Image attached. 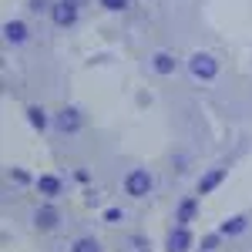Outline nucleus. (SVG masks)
I'll return each mask as SVG.
<instances>
[{"instance_id":"f257e3e1","label":"nucleus","mask_w":252,"mask_h":252,"mask_svg":"<svg viewBox=\"0 0 252 252\" xmlns=\"http://www.w3.org/2000/svg\"><path fill=\"white\" fill-rule=\"evenodd\" d=\"M219 58L215 54H209V51H195L192 58H189V74H192L195 81H215L219 78Z\"/></svg>"},{"instance_id":"f03ea898","label":"nucleus","mask_w":252,"mask_h":252,"mask_svg":"<svg viewBox=\"0 0 252 252\" xmlns=\"http://www.w3.org/2000/svg\"><path fill=\"white\" fill-rule=\"evenodd\" d=\"M121 185H125V195H131V198H148L152 189H155V178H152L148 168H131Z\"/></svg>"},{"instance_id":"7ed1b4c3","label":"nucleus","mask_w":252,"mask_h":252,"mask_svg":"<svg viewBox=\"0 0 252 252\" xmlns=\"http://www.w3.org/2000/svg\"><path fill=\"white\" fill-rule=\"evenodd\" d=\"M78 20H81V3L78 0H54V7H51V24H54V27L71 31Z\"/></svg>"},{"instance_id":"20e7f679","label":"nucleus","mask_w":252,"mask_h":252,"mask_svg":"<svg viewBox=\"0 0 252 252\" xmlns=\"http://www.w3.org/2000/svg\"><path fill=\"white\" fill-rule=\"evenodd\" d=\"M84 128V111L74 104H64L61 111H54V131L58 135H78Z\"/></svg>"},{"instance_id":"39448f33","label":"nucleus","mask_w":252,"mask_h":252,"mask_svg":"<svg viewBox=\"0 0 252 252\" xmlns=\"http://www.w3.org/2000/svg\"><path fill=\"white\" fill-rule=\"evenodd\" d=\"M195 235L189 225H172L168 235H165V252H192Z\"/></svg>"},{"instance_id":"423d86ee","label":"nucleus","mask_w":252,"mask_h":252,"mask_svg":"<svg viewBox=\"0 0 252 252\" xmlns=\"http://www.w3.org/2000/svg\"><path fill=\"white\" fill-rule=\"evenodd\" d=\"M58 225H61V212H58V205L47 198L44 205L34 209V229H40V232H54Z\"/></svg>"},{"instance_id":"0eeeda50","label":"nucleus","mask_w":252,"mask_h":252,"mask_svg":"<svg viewBox=\"0 0 252 252\" xmlns=\"http://www.w3.org/2000/svg\"><path fill=\"white\" fill-rule=\"evenodd\" d=\"M229 178V165H215V168H209V172L198 175V182H195V192L198 195H212L222 182Z\"/></svg>"},{"instance_id":"6e6552de","label":"nucleus","mask_w":252,"mask_h":252,"mask_svg":"<svg viewBox=\"0 0 252 252\" xmlns=\"http://www.w3.org/2000/svg\"><path fill=\"white\" fill-rule=\"evenodd\" d=\"M31 40V27H27V20H3V44H10V47H20V44H27Z\"/></svg>"},{"instance_id":"1a4fd4ad","label":"nucleus","mask_w":252,"mask_h":252,"mask_svg":"<svg viewBox=\"0 0 252 252\" xmlns=\"http://www.w3.org/2000/svg\"><path fill=\"white\" fill-rule=\"evenodd\" d=\"M148 64H152V71H155L158 78H172L175 71H178V58H175L172 51H155L148 58Z\"/></svg>"},{"instance_id":"9d476101","label":"nucleus","mask_w":252,"mask_h":252,"mask_svg":"<svg viewBox=\"0 0 252 252\" xmlns=\"http://www.w3.org/2000/svg\"><path fill=\"white\" fill-rule=\"evenodd\" d=\"M34 189H37V195H44V198H51V202H54V198H61V195H64V178H61V175H37V182H34Z\"/></svg>"},{"instance_id":"9b49d317","label":"nucleus","mask_w":252,"mask_h":252,"mask_svg":"<svg viewBox=\"0 0 252 252\" xmlns=\"http://www.w3.org/2000/svg\"><path fill=\"white\" fill-rule=\"evenodd\" d=\"M24 115H27V121H31V128L40 131V135H44L47 128H54V115H47L40 104H27V108H24Z\"/></svg>"},{"instance_id":"f8f14e48","label":"nucleus","mask_w":252,"mask_h":252,"mask_svg":"<svg viewBox=\"0 0 252 252\" xmlns=\"http://www.w3.org/2000/svg\"><path fill=\"white\" fill-rule=\"evenodd\" d=\"M246 229H249V215H225V219H222V222H219V232L225 235V239H235V235H242L246 232Z\"/></svg>"},{"instance_id":"ddd939ff","label":"nucleus","mask_w":252,"mask_h":252,"mask_svg":"<svg viewBox=\"0 0 252 252\" xmlns=\"http://www.w3.org/2000/svg\"><path fill=\"white\" fill-rule=\"evenodd\" d=\"M195 215H198V198L195 195H185L175 205V225H189V222H195Z\"/></svg>"},{"instance_id":"4468645a","label":"nucleus","mask_w":252,"mask_h":252,"mask_svg":"<svg viewBox=\"0 0 252 252\" xmlns=\"http://www.w3.org/2000/svg\"><path fill=\"white\" fill-rule=\"evenodd\" d=\"M7 178H10L14 185H34V182H37L34 175L27 172V168H20V165H10V168H7Z\"/></svg>"},{"instance_id":"2eb2a0df","label":"nucleus","mask_w":252,"mask_h":252,"mask_svg":"<svg viewBox=\"0 0 252 252\" xmlns=\"http://www.w3.org/2000/svg\"><path fill=\"white\" fill-rule=\"evenodd\" d=\"M71 252H104V249H101V242H97L94 235H81V239H74Z\"/></svg>"},{"instance_id":"dca6fc26","label":"nucleus","mask_w":252,"mask_h":252,"mask_svg":"<svg viewBox=\"0 0 252 252\" xmlns=\"http://www.w3.org/2000/svg\"><path fill=\"white\" fill-rule=\"evenodd\" d=\"M222 239H225V235L219 232V229L209 232V235H202V239H198V252H219V242H222Z\"/></svg>"},{"instance_id":"f3484780","label":"nucleus","mask_w":252,"mask_h":252,"mask_svg":"<svg viewBox=\"0 0 252 252\" xmlns=\"http://www.w3.org/2000/svg\"><path fill=\"white\" fill-rule=\"evenodd\" d=\"M97 7H101V10H108V14H121V10H128V7H131V0H97Z\"/></svg>"},{"instance_id":"a211bd4d","label":"nucleus","mask_w":252,"mask_h":252,"mask_svg":"<svg viewBox=\"0 0 252 252\" xmlns=\"http://www.w3.org/2000/svg\"><path fill=\"white\" fill-rule=\"evenodd\" d=\"M108 225H118V222H125V209L121 205H111V209H104V215H101Z\"/></svg>"},{"instance_id":"6ab92c4d","label":"nucleus","mask_w":252,"mask_h":252,"mask_svg":"<svg viewBox=\"0 0 252 252\" xmlns=\"http://www.w3.org/2000/svg\"><path fill=\"white\" fill-rule=\"evenodd\" d=\"M51 7H54V0H27L31 14H51Z\"/></svg>"},{"instance_id":"aec40b11","label":"nucleus","mask_w":252,"mask_h":252,"mask_svg":"<svg viewBox=\"0 0 252 252\" xmlns=\"http://www.w3.org/2000/svg\"><path fill=\"white\" fill-rule=\"evenodd\" d=\"M74 178H78L81 185H88V182H91V172H88V168H78V172H74Z\"/></svg>"},{"instance_id":"412c9836","label":"nucleus","mask_w":252,"mask_h":252,"mask_svg":"<svg viewBox=\"0 0 252 252\" xmlns=\"http://www.w3.org/2000/svg\"><path fill=\"white\" fill-rule=\"evenodd\" d=\"M78 3H81V7H84V3H88V0H78Z\"/></svg>"},{"instance_id":"4be33fe9","label":"nucleus","mask_w":252,"mask_h":252,"mask_svg":"<svg viewBox=\"0 0 252 252\" xmlns=\"http://www.w3.org/2000/svg\"><path fill=\"white\" fill-rule=\"evenodd\" d=\"M141 252H148V249H141Z\"/></svg>"}]
</instances>
